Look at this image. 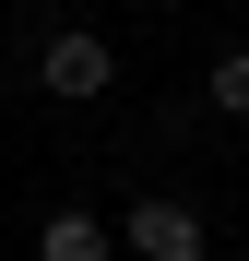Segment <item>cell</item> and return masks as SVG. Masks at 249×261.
Segmentation results:
<instances>
[{"label": "cell", "mask_w": 249, "mask_h": 261, "mask_svg": "<svg viewBox=\"0 0 249 261\" xmlns=\"http://www.w3.org/2000/svg\"><path fill=\"white\" fill-rule=\"evenodd\" d=\"M36 95H60V107L119 95V48H107L95 24H36Z\"/></svg>", "instance_id": "6da1fadb"}, {"label": "cell", "mask_w": 249, "mask_h": 261, "mask_svg": "<svg viewBox=\"0 0 249 261\" xmlns=\"http://www.w3.org/2000/svg\"><path fill=\"white\" fill-rule=\"evenodd\" d=\"M119 249H131V261H202V249H214V226H202V202H190V190H131Z\"/></svg>", "instance_id": "7a4b0ae2"}, {"label": "cell", "mask_w": 249, "mask_h": 261, "mask_svg": "<svg viewBox=\"0 0 249 261\" xmlns=\"http://www.w3.org/2000/svg\"><path fill=\"white\" fill-rule=\"evenodd\" d=\"M36 261H119V226L95 202H48L36 214Z\"/></svg>", "instance_id": "3957f363"}, {"label": "cell", "mask_w": 249, "mask_h": 261, "mask_svg": "<svg viewBox=\"0 0 249 261\" xmlns=\"http://www.w3.org/2000/svg\"><path fill=\"white\" fill-rule=\"evenodd\" d=\"M202 107H214V119H249V36L202 60Z\"/></svg>", "instance_id": "277c9868"}]
</instances>
